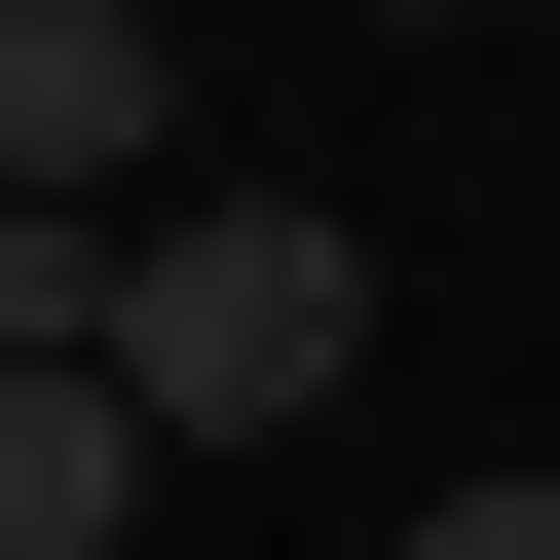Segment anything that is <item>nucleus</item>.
<instances>
[{
	"mask_svg": "<svg viewBox=\"0 0 560 560\" xmlns=\"http://www.w3.org/2000/svg\"><path fill=\"white\" fill-rule=\"evenodd\" d=\"M113 374H150L187 448H300V411L374 374V224H300V187H150V261H113Z\"/></svg>",
	"mask_w": 560,
	"mask_h": 560,
	"instance_id": "1",
	"label": "nucleus"
},
{
	"mask_svg": "<svg viewBox=\"0 0 560 560\" xmlns=\"http://www.w3.org/2000/svg\"><path fill=\"white\" fill-rule=\"evenodd\" d=\"M150 486H187V411H150V374H0V560H113Z\"/></svg>",
	"mask_w": 560,
	"mask_h": 560,
	"instance_id": "3",
	"label": "nucleus"
},
{
	"mask_svg": "<svg viewBox=\"0 0 560 560\" xmlns=\"http://www.w3.org/2000/svg\"><path fill=\"white\" fill-rule=\"evenodd\" d=\"M411 38H448V0H411Z\"/></svg>",
	"mask_w": 560,
	"mask_h": 560,
	"instance_id": "5",
	"label": "nucleus"
},
{
	"mask_svg": "<svg viewBox=\"0 0 560 560\" xmlns=\"http://www.w3.org/2000/svg\"><path fill=\"white\" fill-rule=\"evenodd\" d=\"M150 150H187V38H150V0H0V187H75V224H113Z\"/></svg>",
	"mask_w": 560,
	"mask_h": 560,
	"instance_id": "2",
	"label": "nucleus"
},
{
	"mask_svg": "<svg viewBox=\"0 0 560 560\" xmlns=\"http://www.w3.org/2000/svg\"><path fill=\"white\" fill-rule=\"evenodd\" d=\"M411 560H560V486H448V523H411Z\"/></svg>",
	"mask_w": 560,
	"mask_h": 560,
	"instance_id": "4",
	"label": "nucleus"
}]
</instances>
